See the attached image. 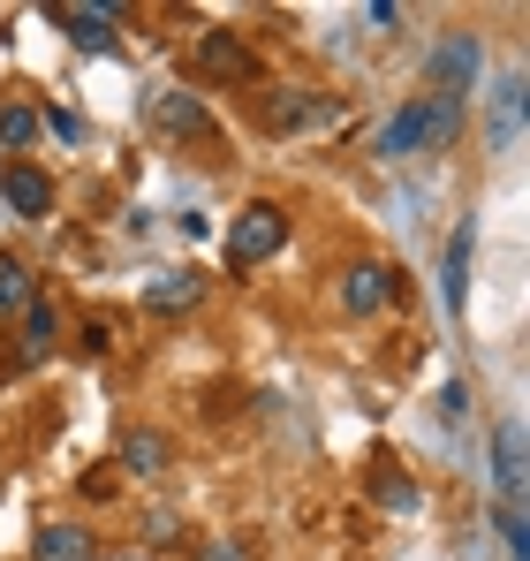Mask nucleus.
Returning a JSON list of instances; mask_svg holds the SVG:
<instances>
[{
	"mask_svg": "<svg viewBox=\"0 0 530 561\" xmlns=\"http://www.w3.org/2000/svg\"><path fill=\"white\" fill-rule=\"evenodd\" d=\"M462 137V106H447V99H402L394 114H387V129H379V160H410V152H440Z\"/></svg>",
	"mask_w": 530,
	"mask_h": 561,
	"instance_id": "1",
	"label": "nucleus"
},
{
	"mask_svg": "<svg viewBox=\"0 0 530 561\" xmlns=\"http://www.w3.org/2000/svg\"><path fill=\"white\" fill-rule=\"evenodd\" d=\"M280 243H288V213H280L273 197H251V205L228 220V236H220V259H228L235 274H251V266H265Z\"/></svg>",
	"mask_w": 530,
	"mask_h": 561,
	"instance_id": "2",
	"label": "nucleus"
},
{
	"mask_svg": "<svg viewBox=\"0 0 530 561\" xmlns=\"http://www.w3.org/2000/svg\"><path fill=\"white\" fill-rule=\"evenodd\" d=\"M477 61H485V46L462 31V38H447L433 46V61H425V99H447V106H462V99L477 92Z\"/></svg>",
	"mask_w": 530,
	"mask_h": 561,
	"instance_id": "3",
	"label": "nucleus"
},
{
	"mask_svg": "<svg viewBox=\"0 0 530 561\" xmlns=\"http://www.w3.org/2000/svg\"><path fill=\"white\" fill-rule=\"evenodd\" d=\"M189 69H197V84H251L258 77V54L235 38V31H197V46H189Z\"/></svg>",
	"mask_w": 530,
	"mask_h": 561,
	"instance_id": "4",
	"label": "nucleus"
},
{
	"mask_svg": "<svg viewBox=\"0 0 530 561\" xmlns=\"http://www.w3.org/2000/svg\"><path fill=\"white\" fill-rule=\"evenodd\" d=\"M54 23H61L84 54H114V46H122L129 8H106V0H54Z\"/></svg>",
	"mask_w": 530,
	"mask_h": 561,
	"instance_id": "5",
	"label": "nucleus"
},
{
	"mask_svg": "<svg viewBox=\"0 0 530 561\" xmlns=\"http://www.w3.org/2000/svg\"><path fill=\"white\" fill-rule=\"evenodd\" d=\"M145 114H152V129H160V137H175V145H212V137H220V129H212V114H205V99L175 92V84H168V92H152Z\"/></svg>",
	"mask_w": 530,
	"mask_h": 561,
	"instance_id": "6",
	"label": "nucleus"
},
{
	"mask_svg": "<svg viewBox=\"0 0 530 561\" xmlns=\"http://www.w3.org/2000/svg\"><path fill=\"white\" fill-rule=\"evenodd\" d=\"M0 197H8L15 220H54V175L31 168V160H8L0 168Z\"/></svg>",
	"mask_w": 530,
	"mask_h": 561,
	"instance_id": "7",
	"label": "nucleus"
},
{
	"mask_svg": "<svg viewBox=\"0 0 530 561\" xmlns=\"http://www.w3.org/2000/svg\"><path fill=\"white\" fill-rule=\"evenodd\" d=\"M470 251H477V220H454L447 259H440V304L454 319H462V304H470Z\"/></svg>",
	"mask_w": 530,
	"mask_h": 561,
	"instance_id": "8",
	"label": "nucleus"
},
{
	"mask_svg": "<svg viewBox=\"0 0 530 561\" xmlns=\"http://www.w3.org/2000/svg\"><path fill=\"white\" fill-rule=\"evenodd\" d=\"M319 114H326V106H319L311 92H296V84H265L258 92V122L273 129V137H296V129L319 122Z\"/></svg>",
	"mask_w": 530,
	"mask_h": 561,
	"instance_id": "9",
	"label": "nucleus"
},
{
	"mask_svg": "<svg viewBox=\"0 0 530 561\" xmlns=\"http://www.w3.org/2000/svg\"><path fill=\"white\" fill-rule=\"evenodd\" d=\"M54 350H61V311H54V304L38 296V304L23 311V327H15V365L31 373V365H46Z\"/></svg>",
	"mask_w": 530,
	"mask_h": 561,
	"instance_id": "10",
	"label": "nucleus"
},
{
	"mask_svg": "<svg viewBox=\"0 0 530 561\" xmlns=\"http://www.w3.org/2000/svg\"><path fill=\"white\" fill-rule=\"evenodd\" d=\"M31 561H99V539H91L77 516H54V524H38Z\"/></svg>",
	"mask_w": 530,
	"mask_h": 561,
	"instance_id": "11",
	"label": "nucleus"
},
{
	"mask_svg": "<svg viewBox=\"0 0 530 561\" xmlns=\"http://www.w3.org/2000/svg\"><path fill=\"white\" fill-rule=\"evenodd\" d=\"M493 478H500V501H523V417L493 425Z\"/></svg>",
	"mask_w": 530,
	"mask_h": 561,
	"instance_id": "12",
	"label": "nucleus"
},
{
	"mask_svg": "<svg viewBox=\"0 0 530 561\" xmlns=\"http://www.w3.org/2000/svg\"><path fill=\"white\" fill-rule=\"evenodd\" d=\"M387 296H394V266H379V259H364V266L342 274V311H356V319H364V311H379Z\"/></svg>",
	"mask_w": 530,
	"mask_h": 561,
	"instance_id": "13",
	"label": "nucleus"
},
{
	"mask_svg": "<svg viewBox=\"0 0 530 561\" xmlns=\"http://www.w3.org/2000/svg\"><path fill=\"white\" fill-rule=\"evenodd\" d=\"M114 456H122V470H129V478H160V470L175 463V448H168V433H152V425H129Z\"/></svg>",
	"mask_w": 530,
	"mask_h": 561,
	"instance_id": "14",
	"label": "nucleus"
},
{
	"mask_svg": "<svg viewBox=\"0 0 530 561\" xmlns=\"http://www.w3.org/2000/svg\"><path fill=\"white\" fill-rule=\"evenodd\" d=\"M523 69H508V77H500V84H493V137H500V145H516V129H523Z\"/></svg>",
	"mask_w": 530,
	"mask_h": 561,
	"instance_id": "15",
	"label": "nucleus"
},
{
	"mask_svg": "<svg viewBox=\"0 0 530 561\" xmlns=\"http://www.w3.org/2000/svg\"><path fill=\"white\" fill-rule=\"evenodd\" d=\"M31 304H38V274L0 251V319H8V311H31Z\"/></svg>",
	"mask_w": 530,
	"mask_h": 561,
	"instance_id": "16",
	"label": "nucleus"
},
{
	"mask_svg": "<svg viewBox=\"0 0 530 561\" xmlns=\"http://www.w3.org/2000/svg\"><path fill=\"white\" fill-rule=\"evenodd\" d=\"M197 296H205V280H197V274H160L152 288H145L152 311H182V304H197Z\"/></svg>",
	"mask_w": 530,
	"mask_h": 561,
	"instance_id": "17",
	"label": "nucleus"
},
{
	"mask_svg": "<svg viewBox=\"0 0 530 561\" xmlns=\"http://www.w3.org/2000/svg\"><path fill=\"white\" fill-rule=\"evenodd\" d=\"M0 145H8V152H31V145H38V114H31L23 99L0 106Z\"/></svg>",
	"mask_w": 530,
	"mask_h": 561,
	"instance_id": "18",
	"label": "nucleus"
},
{
	"mask_svg": "<svg viewBox=\"0 0 530 561\" xmlns=\"http://www.w3.org/2000/svg\"><path fill=\"white\" fill-rule=\"evenodd\" d=\"M493 531H500L508 561H530V524H523V501H500V508H493Z\"/></svg>",
	"mask_w": 530,
	"mask_h": 561,
	"instance_id": "19",
	"label": "nucleus"
},
{
	"mask_svg": "<svg viewBox=\"0 0 530 561\" xmlns=\"http://www.w3.org/2000/svg\"><path fill=\"white\" fill-rule=\"evenodd\" d=\"M371 493H379L387 508H402V516L417 508V485H410V478H394V470H379V478H371Z\"/></svg>",
	"mask_w": 530,
	"mask_h": 561,
	"instance_id": "20",
	"label": "nucleus"
},
{
	"mask_svg": "<svg viewBox=\"0 0 530 561\" xmlns=\"http://www.w3.org/2000/svg\"><path fill=\"white\" fill-rule=\"evenodd\" d=\"M38 129H54L61 145H77V137H84V122H77V114H38Z\"/></svg>",
	"mask_w": 530,
	"mask_h": 561,
	"instance_id": "21",
	"label": "nucleus"
},
{
	"mask_svg": "<svg viewBox=\"0 0 530 561\" xmlns=\"http://www.w3.org/2000/svg\"><path fill=\"white\" fill-rule=\"evenodd\" d=\"M197 561H243V554H235V547L220 539V547H205V554H197Z\"/></svg>",
	"mask_w": 530,
	"mask_h": 561,
	"instance_id": "22",
	"label": "nucleus"
}]
</instances>
